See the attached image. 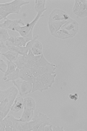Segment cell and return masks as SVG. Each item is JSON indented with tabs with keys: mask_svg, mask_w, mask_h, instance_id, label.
Returning <instances> with one entry per match:
<instances>
[{
	"mask_svg": "<svg viewBox=\"0 0 87 131\" xmlns=\"http://www.w3.org/2000/svg\"><path fill=\"white\" fill-rule=\"evenodd\" d=\"M17 94L18 90L14 85L0 91V120H3L9 114Z\"/></svg>",
	"mask_w": 87,
	"mask_h": 131,
	"instance_id": "cell-1",
	"label": "cell"
},
{
	"mask_svg": "<svg viewBox=\"0 0 87 131\" xmlns=\"http://www.w3.org/2000/svg\"><path fill=\"white\" fill-rule=\"evenodd\" d=\"M42 16H43V13L38 12L32 23L28 24L27 25L17 26V27L15 28V31L18 32L20 34V37H23L24 38L27 39L28 41H31L33 37V28H34L35 24L37 23V21H38L39 18Z\"/></svg>",
	"mask_w": 87,
	"mask_h": 131,
	"instance_id": "cell-2",
	"label": "cell"
},
{
	"mask_svg": "<svg viewBox=\"0 0 87 131\" xmlns=\"http://www.w3.org/2000/svg\"><path fill=\"white\" fill-rule=\"evenodd\" d=\"M30 1H25V0H14V1L11 2V3L3 4H0V8L8 14H18L20 12L21 6L24 5V4H29Z\"/></svg>",
	"mask_w": 87,
	"mask_h": 131,
	"instance_id": "cell-3",
	"label": "cell"
},
{
	"mask_svg": "<svg viewBox=\"0 0 87 131\" xmlns=\"http://www.w3.org/2000/svg\"><path fill=\"white\" fill-rule=\"evenodd\" d=\"M13 82V85L15 86L17 90H18V94L20 95H25L27 94L32 93V83L30 82L24 81V80H15Z\"/></svg>",
	"mask_w": 87,
	"mask_h": 131,
	"instance_id": "cell-4",
	"label": "cell"
},
{
	"mask_svg": "<svg viewBox=\"0 0 87 131\" xmlns=\"http://www.w3.org/2000/svg\"><path fill=\"white\" fill-rule=\"evenodd\" d=\"M32 120L36 122L34 127L32 128V131H37L40 126H45V125H49V124H52V120L50 118H48V117L46 116L45 115H44L43 113H40V112L36 113V114L33 115Z\"/></svg>",
	"mask_w": 87,
	"mask_h": 131,
	"instance_id": "cell-5",
	"label": "cell"
},
{
	"mask_svg": "<svg viewBox=\"0 0 87 131\" xmlns=\"http://www.w3.org/2000/svg\"><path fill=\"white\" fill-rule=\"evenodd\" d=\"M31 70L32 72V75L34 77H38L40 75L45 74V73H54L56 70V65L52 63L45 64L43 66H37V67L31 68Z\"/></svg>",
	"mask_w": 87,
	"mask_h": 131,
	"instance_id": "cell-6",
	"label": "cell"
},
{
	"mask_svg": "<svg viewBox=\"0 0 87 131\" xmlns=\"http://www.w3.org/2000/svg\"><path fill=\"white\" fill-rule=\"evenodd\" d=\"M69 19H71V17L65 12L59 10V9H54L49 16L48 22L67 21Z\"/></svg>",
	"mask_w": 87,
	"mask_h": 131,
	"instance_id": "cell-7",
	"label": "cell"
},
{
	"mask_svg": "<svg viewBox=\"0 0 87 131\" xmlns=\"http://www.w3.org/2000/svg\"><path fill=\"white\" fill-rule=\"evenodd\" d=\"M57 77V74L54 73H45V74L40 75L38 77H37V78L39 80L40 82H42L44 84H45L47 87L51 88L52 86V84L54 83L55 78Z\"/></svg>",
	"mask_w": 87,
	"mask_h": 131,
	"instance_id": "cell-8",
	"label": "cell"
},
{
	"mask_svg": "<svg viewBox=\"0 0 87 131\" xmlns=\"http://www.w3.org/2000/svg\"><path fill=\"white\" fill-rule=\"evenodd\" d=\"M24 21L21 19H14V20H10V19H5L3 24H0V28L4 29H10L15 31V28L17 26H23Z\"/></svg>",
	"mask_w": 87,
	"mask_h": 131,
	"instance_id": "cell-9",
	"label": "cell"
},
{
	"mask_svg": "<svg viewBox=\"0 0 87 131\" xmlns=\"http://www.w3.org/2000/svg\"><path fill=\"white\" fill-rule=\"evenodd\" d=\"M61 29L68 30V31H70L71 33H73L74 35H76L78 33V31H79V24L77 21L71 18V19H69L68 21H66V23L62 26Z\"/></svg>",
	"mask_w": 87,
	"mask_h": 131,
	"instance_id": "cell-10",
	"label": "cell"
},
{
	"mask_svg": "<svg viewBox=\"0 0 87 131\" xmlns=\"http://www.w3.org/2000/svg\"><path fill=\"white\" fill-rule=\"evenodd\" d=\"M24 98L22 97V95H17L16 98L14 100V103H13L11 110L13 112H18L21 111L22 110H24Z\"/></svg>",
	"mask_w": 87,
	"mask_h": 131,
	"instance_id": "cell-11",
	"label": "cell"
},
{
	"mask_svg": "<svg viewBox=\"0 0 87 131\" xmlns=\"http://www.w3.org/2000/svg\"><path fill=\"white\" fill-rule=\"evenodd\" d=\"M19 78L21 80H24V81L30 82V83H33L35 80V77H33L32 72L31 69H24V70H19Z\"/></svg>",
	"mask_w": 87,
	"mask_h": 131,
	"instance_id": "cell-12",
	"label": "cell"
},
{
	"mask_svg": "<svg viewBox=\"0 0 87 131\" xmlns=\"http://www.w3.org/2000/svg\"><path fill=\"white\" fill-rule=\"evenodd\" d=\"M49 87L44 84L42 82H40L37 77H35L34 82L32 83V93H34L35 91H44V90H47Z\"/></svg>",
	"mask_w": 87,
	"mask_h": 131,
	"instance_id": "cell-13",
	"label": "cell"
},
{
	"mask_svg": "<svg viewBox=\"0 0 87 131\" xmlns=\"http://www.w3.org/2000/svg\"><path fill=\"white\" fill-rule=\"evenodd\" d=\"M33 115H34V110L29 108L27 107H24L23 115H22V116L19 118V120L22 122H30V121H32Z\"/></svg>",
	"mask_w": 87,
	"mask_h": 131,
	"instance_id": "cell-14",
	"label": "cell"
},
{
	"mask_svg": "<svg viewBox=\"0 0 87 131\" xmlns=\"http://www.w3.org/2000/svg\"><path fill=\"white\" fill-rule=\"evenodd\" d=\"M76 16L78 17H85L87 16V1L86 0H80L79 9L78 10Z\"/></svg>",
	"mask_w": 87,
	"mask_h": 131,
	"instance_id": "cell-15",
	"label": "cell"
},
{
	"mask_svg": "<svg viewBox=\"0 0 87 131\" xmlns=\"http://www.w3.org/2000/svg\"><path fill=\"white\" fill-rule=\"evenodd\" d=\"M75 36L76 35H74L73 33H71L70 31H68V30L60 29L53 37H57V38H59V39H67V38H71V37H73Z\"/></svg>",
	"mask_w": 87,
	"mask_h": 131,
	"instance_id": "cell-16",
	"label": "cell"
},
{
	"mask_svg": "<svg viewBox=\"0 0 87 131\" xmlns=\"http://www.w3.org/2000/svg\"><path fill=\"white\" fill-rule=\"evenodd\" d=\"M8 50L11 51H14L17 53L18 55L21 56H26L28 54V50L25 46H22V47H17V46H12V47H8Z\"/></svg>",
	"mask_w": 87,
	"mask_h": 131,
	"instance_id": "cell-17",
	"label": "cell"
},
{
	"mask_svg": "<svg viewBox=\"0 0 87 131\" xmlns=\"http://www.w3.org/2000/svg\"><path fill=\"white\" fill-rule=\"evenodd\" d=\"M45 3H46L45 0H36L34 9L36 12H37V13H38V12L43 13L44 12H45L46 10Z\"/></svg>",
	"mask_w": 87,
	"mask_h": 131,
	"instance_id": "cell-18",
	"label": "cell"
},
{
	"mask_svg": "<svg viewBox=\"0 0 87 131\" xmlns=\"http://www.w3.org/2000/svg\"><path fill=\"white\" fill-rule=\"evenodd\" d=\"M36 122L30 121V122H22L21 131H32V128L34 127Z\"/></svg>",
	"mask_w": 87,
	"mask_h": 131,
	"instance_id": "cell-19",
	"label": "cell"
},
{
	"mask_svg": "<svg viewBox=\"0 0 87 131\" xmlns=\"http://www.w3.org/2000/svg\"><path fill=\"white\" fill-rule=\"evenodd\" d=\"M19 69L17 68L16 70L14 72L11 73L10 75H8L5 78H3V81L4 82H9V81H15L19 78Z\"/></svg>",
	"mask_w": 87,
	"mask_h": 131,
	"instance_id": "cell-20",
	"label": "cell"
},
{
	"mask_svg": "<svg viewBox=\"0 0 87 131\" xmlns=\"http://www.w3.org/2000/svg\"><path fill=\"white\" fill-rule=\"evenodd\" d=\"M2 55H3L4 57H6L8 61L13 62V63L16 61V59L17 58V57L19 56L17 53L14 52V51H11V50H8V51L5 52V53H2Z\"/></svg>",
	"mask_w": 87,
	"mask_h": 131,
	"instance_id": "cell-21",
	"label": "cell"
},
{
	"mask_svg": "<svg viewBox=\"0 0 87 131\" xmlns=\"http://www.w3.org/2000/svg\"><path fill=\"white\" fill-rule=\"evenodd\" d=\"M17 65L15 64L13 62H11V61H8L7 62V70H6V71L5 73H4V77L3 78H5L6 77H7L8 75H10L11 73H12V72H14L15 70H16V69H17Z\"/></svg>",
	"mask_w": 87,
	"mask_h": 131,
	"instance_id": "cell-22",
	"label": "cell"
},
{
	"mask_svg": "<svg viewBox=\"0 0 87 131\" xmlns=\"http://www.w3.org/2000/svg\"><path fill=\"white\" fill-rule=\"evenodd\" d=\"M24 107L35 110L36 101L32 98V97H26V98H24Z\"/></svg>",
	"mask_w": 87,
	"mask_h": 131,
	"instance_id": "cell-23",
	"label": "cell"
},
{
	"mask_svg": "<svg viewBox=\"0 0 87 131\" xmlns=\"http://www.w3.org/2000/svg\"><path fill=\"white\" fill-rule=\"evenodd\" d=\"M28 42V40L23 37H16V38H15V46H17V47L25 46Z\"/></svg>",
	"mask_w": 87,
	"mask_h": 131,
	"instance_id": "cell-24",
	"label": "cell"
},
{
	"mask_svg": "<svg viewBox=\"0 0 87 131\" xmlns=\"http://www.w3.org/2000/svg\"><path fill=\"white\" fill-rule=\"evenodd\" d=\"M9 38V34L6 29L0 28V41L5 43L6 40Z\"/></svg>",
	"mask_w": 87,
	"mask_h": 131,
	"instance_id": "cell-25",
	"label": "cell"
},
{
	"mask_svg": "<svg viewBox=\"0 0 87 131\" xmlns=\"http://www.w3.org/2000/svg\"><path fill=\"white\" fill-rule=\"evenodd\" d=\"M15 38L16 37L12 36V37H9V38L6 40L5 42V45L6 47H12V46H15Z\"/></svg>",
	"mask_w": 87,
	"mask_h": 131,
	"instance_id": "cell-26",
	"label": "cell"
},
{
	"mask_svg": "<svg viewBox=\"0 0 87 131\" xmlns=\"http://www.w3.org/2000/svg\"><path fill=\"white\" fill-rule=\"evenodd\" d=\"M37 38H38V36H37V35H35V36H33L32 39L31 40V41H29L28 43H26L25 47L27 48V50H30L32 48V46H33V44H34L35 41H36V40H37Z\"/></svg>",
	"mask_w": 87,
	"mask_h": 131,
	"instance_id": "cell-27",
	"label": "cell"
},
{
	"mask_svg": "<svg viewBox=\"0 0 87 131\" xmlns=\"http://www.w3.org/2000/svg\"><path fill=\"white\" fill-rule=\"evenodd\" d=\"M6 70H7V63L4 60L0 59V70L3 73H5Z\"/></svg>",
	"mask_w": 87,
	"mask_h": 131,
	"instance_id": "cell-28",
	"label": "cell"
},
{
	"mask_svg": "<svg viewBox=\"0 0 87 131\" xmlns=\"http://www.w3.org/2000/svg\"><path fill=\"white\" fill-rule=\"evenodd\" d=\"M79 5H80V0H75V3H74V6L72 8V10H73V13L76 15L79 9Z\"/></svg>",
	"mask_w": 87,
	"mask_h": 131,
	"instance_id": "cell-29",
	"label": "cell"
},
{
	"mask_svg": "<svg viewBox=\"0 0 87 131\" xmlns=\"http://www.w3.org/2000/svg\"><path fill=\"white\" fill-rule=\"evenodd\" d=\"M32 47H34V48H36V49H38V50H43V45H42V43L39 41L38 39L36 40L35 43H34V44H33Z\"/></svg>",
	"mask_w": 87,
	"mask_h": 131,
	"instance_id": "cell-30",
	"label": "cell"
},
{
	"mask_svg": "<svg viewBox=\"0 0 87 131\" xmlns=\"http://www.w3.org/2000/svg\"><path fill=\"white\" fill-rule=\"evenodd\" d=\"M31 50H32V52L33 53L34 56H40V55L43 54V50H38V49H36L34 47H32V49H31Z\"/></svg>",
	"mask_w": 87,
	"mask_h": 131,
	"instance_id": "cell-31",
	"label": "cell"
},
{
	"mask_svg": "<svg viewBox=\"0 0 87 131\" xmlns=\"http://www.w3.org/2000/svg\"><path fill=\"white\" fill-rule=\"evenodd\" d=\"M9 15H10V14H8L7 12H5L4 10H3L1 8H0V16L3 17L4 19H7V17L9 16Z\"/></svg>",
	"mask_w": 87,
	"mask_h": 131,
	"instance_id": "cell-32",
	"label": "cell"
},
{
	"mask_svg": "<svg viewBox=\"0 0 87 131\" xmlns=\"http://www.w3.org/2000/svg\"><path fill=\"white\" fill-rule=\"evenodd\" d=\"M69 98H70L71 101H77L78 98H79V95L76 93V94H71L69 95Z\"/></svg>",
	"mask_w": 87,
	"mask_h": 131,
	"instance_id": "cell-33",
	"label": "cell"
},
{
	"mask_svg": "<svg viewBox=\"0 0 87 131\" xmlns=\"http://www.w3.org/2000/svg\"><path fill=\"white\" fill-rule=\"evenodd\" d=\"M52 131H64V128L60 126H52Z\"/></svg>",
	"mask_w": 87,
	"mask_h": 131,
	"instance_id": "cell-34",
	"label": "cell"
},
{
	"mask_svg": "<svg viewBox=\"0 0 87 131\" xmlns=\"http://www.w3.org/2000/svg\"><path fill=\"white\" fill-rule=\"evenodd\" d=\"M5 128V123H4L3 120H0V131H4Z\"/></svg>",
	"mask_w": 87,
	"mask_h": 131,
	"instance_id": "cell-35",
	"label": "cell"
},
{
	"mask_svg": "<svg viewBox=\"0 0 87 131\" xmlns=\"http://www.w3.org/2000/svg\"><path fill=\"white\" fill-rule=\"evenodd\" d=\"M44 131H52V125L49 124V125L44 126Z\"/></svg>",
	"mask_w": 87,
	"mask_h": 131,
	"instance_id": "cell-36",
	"label": "cell"
},
{
	"mask_svg": "<svg viewBox=\"0 0 87 131\" xmlns=\"http://www.w3.org/2000/svg\"><path fill=\"white\" fill-rule=\"evenodd\" d=\"M4 131H15V129L11 126H7L5 125V128H4Z\"/></svg>",
	"mask_w": 87,
	"mask_h": 131,
	"instance_id": "cell-37",
	"label": "cell"
},
{
	"mask_svg": "<svg viewBox=\"0 0 87 131\" xmlns=\"http://www.w3.org/2000/svg\"><path fill=\"white\" fill-rule=\"evenodd\" d=\"M4 48H7V47H6V45H5V43L0 41V50H1L2 49H4Z\"/></svg>",
	"mask_w": 87,
	"mask_h": 131,
	"instance_id": "cell-38",
	"label": "cell"
},
{
	"mask_svg": "<svg viewBox=\"0 0 87 131\" xmlns=\"http://www.w3.org/2000/svg\"><path fill=\"white\" fill-rule=\"evenodd\" d=\"M2 19H4V18H3V17H1V16H0V20H2Z\"/></svg>",
	"mask_w": 87,
	"mask_h": 131,
	"instance_id": "cell-39",
	"label": "cell"
},
{
	"mask_svg": "<svg viewBox=\"0 0 87 131\" xmlns=\"http://www.w3.org/2000/svg\"><path fill=\"white\" fill-rule=\"evenodd\" d=\"M1 55H2V53H1V52H0V56H1Z\"/></svg>",
	"mask_w": 87,
	"mask_h": 131,
	"instance_id": "cell-40",
	"label": "cell"
},
{
	"mask_svg": "<svg viewBox=\"0 0 87 131\" xmlns=\"http://www.w3.org/2000/svg\"><path fill=\"white\" fill-rule=\"evenodd\" d=\"M0 91H1V90H0Z\"/></svg>",
	"mask_w": 87,
	"mask_h": 131,
	"instance_id": "cell-41",
	"label": "cell"
}]
</instances>
